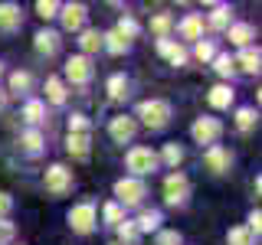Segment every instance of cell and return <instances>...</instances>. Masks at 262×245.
<instances>
[{
    "label": "cell",
    "instance_id": "9c48e42d",
    "mask_svg": "<svg viewBox=\"0 0 262 245\" xmlns=\"http://www.w3.org/2000/svg\"><path fill=\"white\" fill-rule=\"evenodd\" d=\"M203 163H207V170H213V174H226V170H229V163H233V157H229V151H226V147L213 144L210 151L203 154Z\"/></svg>",
    "mask_w": 262,
    "mask_h": 245
},
{
    "label": "cell",
    "instance_id": "d6a6232c",
    "mask_svg": "<svg viewBox=\"0 0 262 245\" xmlns=\"http://www.w3.org/2000/svg\"><path fill=\"white\" fill-rule=\"evenodd\" d=\"M105 223H108V226H121V223H125V209H121L118 203H108V206H105Z\"/></svg>",
    "mask_w": 262,
    "mask_h": 245
},
{
    "label": "cell",
    "instance_id": "8d00e7d4",
    "mask_svg": "<svg viewBox=\"0 0 262 245\" xmlns=\"http://www.w3.org/2000/svg\"><path fill=\"white\" fill-rule=\"evenodd\" d=\"M236 125H239V131H249L252 125H256V111H252V108H239V111H236Z\"/></svg>",
    "mask_w": 262,
    "mask_h": 245
},
{
    "label": "cell",
    "instance_id": "603a6c76",
    "mask_svg": "<svg viewBox=\"0 0 262 245\" xmlns=\"http://www.w3.org/2000/svg\"><path fill=\"white\" fill-rule=\"evenodd\" d=\"M102 46L108 49V53H115V56H121V53L128 49V43H125V39H121L115 30H112V33H102Z\"/></svg>",
    "mask_w": 262,
    "mask_h": 245
},
{
    "label": "cell",
    "instance_id": "8992f818",
    "mask_svg": "<svg viewBox=\"0 0 262 245\" xmlns=\"http://www.w3.org/2000/svg\"><path fill=\"white\" fill-rule=\"evenodd\" d=\"M187 196H190V180H187L184 174H170L167 180H164V200H167L170 206H180Z\"/></svg>",
    "mask_w": 262,
    "mask_h": 245
},
{
    "label": "cell",
    "instance_id": "44dd1931",
    "mask_svg": "<svg viewBox=\"0 0 262 245\" xmlns=\"http://www.w3.org/2000/svg\"><path fill=\"white\" fill-rule=\"evenodd\" d=\"M118 245H138V239H141V232H138V226L135 223H128V219H125V223H121L118 226Z\"/></svg>",
    "mask_w": 262,
    "mask_h": 245
},
{
    "label": "cell",
    "instance_id": "f546056e",
    "mask_svg": "<svg viewBox=\"0 0 262 245\" xmlns=\"http://www.w3.org/2000/svg\"><path fill=\"white\" fill-rule=\"evenodd\" d=\"M213 65H216V72L223 79H229L236 72V65H233V56H226V53H220V56H213Z\"/></svg>",
    "mask_w": 262,
    "mask_h": 245
},
{
    "label": "cell",
    "instance_id": "3957f363",
    "mask_svg": "<svg viewBox=\"0 0 262 245\" xmlns=\"http://www.w3.org/2000/svg\"><path fill=\"white\" fill-rule=\"evenodd\" d=\"M125 163H128V170L131 174H151L154 167H158V154L151 151V147H131L128 151V157H125Z\"/></svg>",
    "mask_w": 262,
    "mask_h": 245
},
{
    "label": "cell",
    "instance_id": "2e32d148",
    "mask_svg": "<svg viewBox=\"0 0 262 245\" xmlns=\"http://www.w3.org/2000/svg\"><path fill=\"white\" fill-rule=\"evenodd\" d=\"M200 33H203V20H200V13H187V16H184V23H180V36H184V39H203Z\"/></svg>",
    "mask_w": 262,
    "mask_h": 245
},
{
    "label": "cell",
    "instance_id": "e0dca14e",
    "mask_svg": "<svg viewBox=\"0 0 262 245\" xmlns=\"http://www.w3.org/2000/svg\"><path fill=\"white\" fill-rule=\"evenodd\" d=\"M229 39H233L236 46L249 49V43H252V27H249V23H233V27H229Z\"/></svg>",
    "mask_w": 262,
    "mask_h": 245
},
{
    "label": "cell",
    "instance_id": "bcb514c9",
    "mask_svg": "<svg viewBox=\"0 0 262 245\" xmlns=\"http://www.w3.org/2000/svg\"><path fill=\"white\" fill-rule=\"evenodd\" d=\"M0 72H4V69H0Z\"/></svg>",
    "mask_w": 262,
    "mask_h": 245
},
{
    "label": "cell",
    "instance_id": "4316f807",
    "mask_svg": "<svg viewBox=\"0 0 262 245\" xmlns=\"http://www.w3.org/2000/svg\"><path fill=\"white\" fill-rule=\"evenodd\" d=\"M125 95H128V79L125 76H112L108 79V98L118 102V98H125Z\"/></svg>",
    "mask_w": 262,
    "mask_h": 245
},
{
    "label": "cell",
    "instance_id": "1f68e13d",
    "mask_svg": "<svg viewBox=\"0 0 262 245\" xmlns=\"http://www.w3.org/2000/svg\"><path fill=\"white\" fill-rule=\"evenodd\" d=\"M193 56H196L200 62H210L213 56H216V49H213V43H210V39H196V49H193Z\"/></svg>",
    "mask_w": 262,
    "mask_h": 245
},
{
    "label": "cell",
    "instance_id": "836d02e7",
    "mask_svg": "<svg viewBox=\"0 0 262 245\" xmlns=\"http://www.w3.org/2000/svg\"><path fill=\"white\" fill-rule=\"evenodd\" d=\"M151 30L158 33L161 39H167V33H170V16H167V13H158V16L151 20Z\"/></svg>",
    "mask_w": 262,
    "mask_h": 245
},
{
    "label": "cell",
    "instance_id": "8fae6325",
    "mask_svg": "<svg viewBox=\"0 0 262 245\" xmlns=\"http://www.w3.org/2000/svg\"><path fill=\"white\" fill-rule=\"evenodd\" d=\"M59 16H62V27L66 30H82V27H85V7H82V4L59 7Z\"/></svg>",
    "mask_w": 262,
    "mask_h": 245
},
{
    "label": "cell",
    "instance_id": "5b68a950",
    "mask_svg": "<svg viewBox=\"0 0 262 245\" xmlns=\"http://www.w3.org/2000/svg\"><path fill=\"white\" fill-rule=\"evenodd\" d=\"M190 134H193L196 144H210L213 147L220 141V134H223V125H220L216 118H196L193 128H190Z\"/></svg>",
    "mask_w": 262,
    "mask_h": 245
},
{
    "label": "cell",
    "instance_id": "d4e9b609",
    "mask_svg": "<svg viewBox=\"0 0 262 245\" xmlns=\"http://www.w3.org/2000/svg\"><path fill=\"white\" fill-rule=\"evenodd\" d=\"M20 144H23L27 154H39L43 151V134H39V131H27V134L20 137Z\"/></svg>",
    "mask_w": 262,
    "mask_h": 245
},
{
    "label": "cell",
    "instance_id": "7402d4cb",
    "mask_svg": "<svg viewBox=\"0 0 262 245\" xmlns=\"http://www.w3.org/2000/svg\"><path fill=\"white\" fill-rule=\"evenodd\" d=\"M135 226H138V232H151V229L161 226V212H158V209H144L141 219H138Z\"/></svg>",
    "mask_w": 262,
    "mask_h": 245
},
{
    "label": "cell",
    "instance_id": "ac0fdd59",
    "mask_svg": "<svg viewBox=\"0 0 262 245\" xmlns=\"http://www.w3.org/2000/svg\"><path fill=\"white\" fill-rule=\"evenodd\" d=\"M79 46H82V56H89V53H98V49H102V33H98V30H82V39H79Z\"/></svg>",
    "mask_w": 262,
    "mask_h": 245
},
{
    "label": "cell",
    "instance_id": "277c9868",
    "mask_svg": "<svg viewBox=\"0 0 262 245\" xmlns=\"http://www.w3.org/2000/svg\"><path fill=\"white\" fill-rule=\"evenodd\" d=\"M43 183H46V190L53 193V196H62V193L72 190V170H66L62 163H53V167L46 170Z\"/></svg>",
    "mask_w": 262,
    "mask_h": 245
},
{
    "label": "cell",
    "instance_id": "b9f144b4",
    "mask_svg": "<svg viewBox=\"0 0 262 245\" xmlns=\"http://www.w3.org/2000/svg\"><path fill=\"white\" fill-rule=\"evenodd\" d=\"M10 209H13V196L0 190V219H7V212H10Z\"/></svg>",
    "mask_w": 262,
    "mask_h": 245
},
{
    "label": "cell",
    "instance_id": "cb8c5ba5",
    "mask_svg": "<svg viewBox=\"0 0 262 245\" xmlns=\"http://www.w3.org/2000/svg\"><path fill=\"white\" fill-rule=\"evenodd\" d=\"M226 242H229V245H252V242H256V235H252L246 226H236V229H229Z\"/></svg>",
    "mask_w": 262,
    "mask_h": 245
},
{
    "label": "cell",
    "instance_id": "f1b7e54d",
    "mask_svg": "<svg viewBox=\"0 0 262 245\" xmlns=\"http://www.w3.org/2000/svg\"><path fill=\"white\" fill-rule=\"evenodd\" d=\"M115 33H118V36L128 43V39H135V36H138V23L131 20V16H121V20H118V27H115Z\"/></svg>",
    "mask_w": 262,
    "mask_h": 245
},
{
    "label": "cell",
    "instance_id": "30bf717a",
    "mask_svg": "<svg viewBox=\"0 0 262 245\" xmlns=\"http://www.w3.org/2000/svg\"><path fill=\"white\" fill-rule=\"evenodd\" d=\"M135 131H138V121L128 118V114H121V118H112V125H108V134H112L118 144L131 141V137H135Z\"/></svg>",
    "mask_w": 262,
    "mask_h": 245
},
{
    "label": "cell",
    "instance_id": "ee69618b",
    "mask_svg": "<svg viewBox=\"0 0 262 245\" xmlns=\"http://www.w3.org/2000/svg\"><path fill=\"white\" fill-rule=\"evenodd\" d=\"M4 105H7V92H0V108H4Z\"/></svg>",
    "mask_w": 262,
    "mask_h": 245
},
{
    "label": "cell",
    "instance_id": "9a60e30c",
    "mask_svg": "<svg viewBox=\"0 0 262 245\" xmlns=\"http://www.w3.org/2000/svg\"><path fill=\"white\" fill-rule=\"evenodd\" d=\"M36 49L43 56H56L59 53V33L56 30H39L36 33Z\"/></svg>",
    "mask_w": 262,
    "mask_h": 245
},
{
    "label": "cell",
    "instance_id": "60d3db41",
    "mask_svg": "<svg viewBox=\"0 0 262 245\" xmlns=\"http://www.w3.org/2000/svg\"><path fill=\"white\" fill-rule=\"evenodd\" d=\"M158 245H180V232H174V229L161 232V235H158Z\"/></svg>",
    "mask_w": 262,
    "mask_h": 245
},
{
    "label": "cell",
    "instance_id": "4dcf8cb0",
    "mask_svg": "<svg viewBox=\"0 0 262 245\" xmlns=\"http://www.w3.org/2000/svg\"><path fill=\"white\" fill-rule=\"evenodd\" d=\"M210 27L213 30H226L229 27V7H216V10L210 13Z\"/></svg>",
    "mask_w": 262,
    "mask_h": 245
},
{
    "label": "cell",
    "instance_id": "d590c367",
    "mask_svg": "<svg viewBox=\"0 0 262 245\" xmlns=\"http://www.w3.org/2000/svg\"><path fill=\"white\" fill-rule=\"evenodd\" d=\"M30 85H33L30 72H13V76H10V88H13V92H27Z\"/></svg>",
    "mask_w": 262,
    "mask_h": 245
},
{
    "label": "cell",
    "instance_id": "6da1fadb",
    "mask_svg": "<svg viewBox=\"0 0 262 245\" xmlns=\"http://www.w3.org/2000/svg\"><path fill=\"white\" fill-rule=\"evenodd\" d=\"M138 118H141L147 128H164L170 121V105L161 102V98H147V102L138 105Z\"/></svg>",
    "mask_w": 262,
    "mask_h": 245
},
{
    "label": "cell",
    "instance_id": "f6af8a7d",
    "mask_svg": "<svg viewBox=\"0 0 262 245\" xmlns=\"http://www.w3.org/2000/svg\"><path fill=\"white\" fill-rule=\"evenodd\" d=\"M112 245H118V242H112Z\"/></svg>",
    "mask_w": 262,
    "mask_h": 245
},
{
    "label": "cell",
    "instance_id": "ba28073f",
    "mask_svg": "<svg viewBox=\"0 0 262 245\" xmlns=\"http://www.w3.org/2000/svg\"><path fill=\"white\" fill-rule=\"evenodd\" d=\"M66 76H69L72 85H85V82L92 79V62H89V56H72V59L66 62Z\"/></svg>",
    "mask_w": 262,
    "mask_h": 245
},
{
    "label": "cell",
    "instance_id": "f35d334b",
    "mask_svg": "<svg viewBox=\"0 0 262 245\" xmlns=\"http://www.w3.org/2000/svg\"><path fill=\"white\" fill-rule=\"evenodd\" d=\"M164 160H167L170 167H177V163L184 160V151H180L177 144H167V147H164Z\"/></svg>",
    "mask_w": 262,
    "mask_h": 245
},
{
    "label": "cell",
    "instance_id": "52a82bcc",
    "mask_svg": "<svg viewBox=\"0 0 262 245\" xmlns=\"http://www.w3.org/2000/svg\"><path fill=\"white\" fill-rule=\"evenodd\" d=\"M69 226L76 229V232H92L95 229V206L92 203H79V206H72L69 209Z\"/></svg>",
    "mask_w": 262,
    "mask_h": 245
},
{
    "label": "cell",
    "instance_id": "ab89813d",
    "mask_svg": "<svg viewBox=\"0 0 262 245\" xmlns=\"http://www.w3.org/2000/svg\"><path fill=\"white\" fill-rule=\"evenodd\" d=\"M13 232H16V229H13V223L0 219V245H7V242H10V239H13Z\"/></svg>",
    "mask_w": 262,
    "mask_h": 245
},
{
    "label": "cell",
    "instance_id": "5bb4252c",
    "mask_svg": "<svg viewBox=\"0 0 262 245\" xmlns=\"http://www.w3.org/2000/svg\"><path fill=\"white\" fill-rule=\"evenodd\" d=\"M23 23V13H20V7L16 4H0V30L4 33H10L16 30Z\"/></svg>",
    "mask_w": 262,
    "mask_h": 245
},
{
    "label": "cell",
    "instance_id": "4fadbf2b",
    "mask_svg": "<svg viewBox=\"0 0 262 245\" xmlns=\"http://www.w3.org/2000/svg\"><path fill=\"white\" fill-rule=\"evenodd\" d=\"M66 147H69V154L76 160H89V154H92V137L89 134H69Z\"/></svg>",
    "mask_w": 262,
    "mask_h": 245
},
{
    "label": "cell",
    "instance_id": "e575fe53",
    "mask_svg": "<svg viewBox=\"0 0 262 245\" xmlns=\"http://www.w3.org/2000/svg\"><path fill=\"white\" fill-rule=\"evenodd\" d=\"M36 13L43 16V20H53V16H59V4H56V0H39Z\"/></svg>",
    "mask_w": 262,
    "mask_h": 245
},
{
    "label": "cell",
    "instance_id": "d6986e66",
    "mask_svg": "<svg viewBox=\"0 0 262 245\" xmlns=\"http://www.w3.org/2000/svg\"><path fill=\"white\" fill-rule=\"evenodd\" d=\"M233 65H243V72H259V49H243Z\"/></svg>",
    "mask_w": 262,
    "mask_h": 245
},
{
    "label": "cell",
    "instance_id": "74e56055",
    "mask_svg": "<svg viewBox=\"0 0 262 245\" xmlns=\"http://www.w3.org/2000/svg\"><path fill=\"white\" fill-rule=\"evenodd\" d=\"M69 134H89V118L85 114H72L69 118Z\"/></svg>",
    "mask_w": 262,
    "mask_h": 245
},
{
    "label": "cell",
    "instance_id": "7a4b0ae2",
    "mask_svg": "<svg viewBox=\"0 0 262 245\" xmlns=\"http://www.w3.org/2000/svg\"><path fill=\"white\" fill-rule=\"evenodd\" d=\"M144 183L138 177H125L115 183V196H118V206H138V203L144 200Z\"/></svg>",
    "mask_w": 262,
    "mask_h": 245
},
{
    "label": "cell",
    "instance_id": "484cf974",
    "mask_svg": "<svg viewBox=\"0 0 262 245\" xmlns=\"http://www.w3.org/2000/svg\"><path fill=\"white\" fill-rule=\"evenodd\" d=\"M46 98H49L53 105H62V102H66V85H62L59 79H49V82H46Z\"/></svg>",
    "mask_w": 262,
    "mask_h": 245
},
{
    "label": "cell",
    "instance_id": "7bdbcfd3",
    "mask_svg": "<svg viewBox=\"0 0 262 245\" xmlns=\"http://www.w3.org/2000/svg\"><path fill=\"white\" fill-rule=\"evenodd\" d=\"M259 229H262V216H259V209H256V212L249 216V232H252V235H259Z\"/></svg>",
    "mask_w": 262,
    "mask_h": 245
},
{
    "label": "cell",
    "instance_id": "83f0119b",
    "mask_svg": "<svg viewBox=\"0 0 262 245\" xmlns=\"http://www.w3.org/2000/svg\"><path fill=\"white\" fill-rule=\"evenodd\" d=\"M46 114V105L43 102H27V108H23V118L30 121V125H39Z\"/></svg>",
    "mask_w": 262,
    "mask_h": 245
},
{
    "label": "cell",
    "instance_id": "ffe728a7",
    "mask_svg": "<svg viewBox=\"0 0 262 245\" xmlns=\"http://www.w3.org/2000/svg\"><path fill=\"white\" fill-rule=\"evenodd\" d=\"M210 105L213 108H229L233 105V92H229V85H216L210 92Z\"/></svg>",
    "mask_w": 262,
    "mask_h": 245
},
{
    "label": "cell",
    "instance_id": "7c38bea8",
    "mask_svg": "<svg viewBox=\"0 0 262 245\" xmlns=\"http://www.w3.org/2000/svg\"><path fill=\"white\" fill-rule=\"evenodd\" d=\"M158 53L164 59H170V65H184L187 62V49L174 43V39H158Z\"/></svg>",
    "mask_w": 262,
    "mask_h": 245
}]
</instances>
